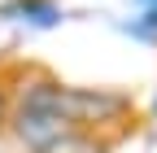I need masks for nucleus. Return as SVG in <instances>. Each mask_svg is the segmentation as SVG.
<instances>
[{
	"label": "nucleus",
	"instance_id": "nucleus-1",
	"mask_svg": "<svg viewBox=\"0 0 157 153\" xmlns=\"http://www.w3.org/2000/svg\"><path fill=\"white\" fill-rule=\"evenodd\" d=\"M131 114V101L118 92H101V88H66L57 79H35L22 83L17 96L9 105V127L22 140L26 153H39L66 136L78 131H96L109 127L118 118Z\"/></svg>",
	"mask_w": 157,
	"mask_h": 153
},
{
	"label": "nucleus",
	"instance_id": "nucleus-2",
	"mask_svg": "<svg viewBox=\"0 0 157 153\" xmlns=\"http://www.w3.org/2000/svg\"><path fill=\"white\" fill-rule=\"evenodd\" d=\"M0 18H17V22H35V26H57L61 22V9L52 0H9V5H0Z\"/></svg>",
	"mask_w": 157,
	"mask_h": 153
},
{
	"label": "nucleus",
	"instance_id": "nucleus-3",
	"mask_svg": "<svg viewBox=\"0 0 157 153\" xmlns=\"http://www.w3.org/2000/svg\"><path fill=\"white\" fill-rule=\"evenodd\" d=\"M153 31H157V0L144 9V22H140V35H153Z\"/></svg>",
	"mask_w": 157,
	"mask_h": 153
},
{
	"label": "nucleus",
	"instance_id": "nucleus-4",
	"mask_svg": "<svg viewBox=\"0 0 157 153\" xmlns=\"http://www.w3.org/2000/svg\"><path fill=\"white\" fill-rule=\"evenodd\" d=\"M148 5H153V0H148Z\"/></svg>",
	"mask_w": 157,
	"mask_h": 153
}]
</instances>
